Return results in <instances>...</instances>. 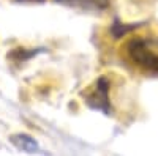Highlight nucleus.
I'll use <instances>...</instances> for the list:
<instances>
[{"label": "nucleus", "mask_w": 158, "mask_h": 156, "mask_svg": "<svg viewBox=\"0 0 158 156\" xmlns=\"http://www.w3.org/2000/svg\"><path fill=\"white\" fill-rule=\"evenodd\" d=\"M108 90H109V84L106 77H100L97 81V85L94 88L89 96H87V102L90 104L94 109L103 110V112H109V98H108Z\"/></svg>", "instance_id": "obj_2"}, {"label": "nucleus", "mask_w": 158, "mask_h": 156, "mask_svg": "<svg viewBox=\"0 0 158 156\" xmlns=\"http://www.w3.org/2000/svg\"><path fill=\"white\" fill-rule=\"evenodd\" d=\"M127 54L138 66L144 68L149 73L158 74V54H155L149 47L146 40H142V38L131 40L127 44Z\"/></svg>", "instance_id": "obj_1"}, {"label": "nucleus", "mask_w": 158, "mask_h": 156, "mask_svg": "<svg viewBox=\"0 0 158 156\" xmlns=\"http://www.w3.org/2000/svg\"><path fill=\"white\" fill-rule=\"evenodd\" d=\"M139 27V24H120L118 21H115L112 25H111V32L115 38H120L122 35H127L128 32L135 30Z\"/></svg>", "instance_id": "obj_5"}, {"label": "nucleus", "mask_w": 158, "mask_h": 156, "mask_svg": "<svg viewBox=\"0 0 158 156\" xmlns=\"http://www.w3.org/2000/svg\"><path fill=\"white\" fill-rule=\"evenodd\" d=\"M11 142L15 144L19 150L22 151H27V153H36L40 150L38 144H36V140L27 134H15V136H11Z\"/></svg>", "instance_id": "obj_4"}, {"label": "nucleus", "mask_w": 158, "mask_h": 156, "mask_svg": "<svg viewBox=\"0 0 158 156\" xmlns=\"http://www.w3.org/2000/svg\"><path fill=\"white\" fill-rule=\"evenodd\" d=\"M56 2L82 10H104L109 5V0H56Z\"/></svg>", "instance_id": "obj_3"}, {"label": "nucleus", "mask_w": 158, "mask_h": 156, "mask_svg": "<svg viewBox=\"0 0 158 156\" xmlns=\"http://www.w3.org/2000/svg\"><path fill=\"white\" fill-rule=\"evenodd\" d=\"M19 2H44V0H19Z\"/></svg>", "instance_id": "obj_6"}]
</instances>
